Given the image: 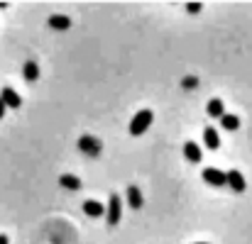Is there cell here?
Segmentation results:
<instances>
[{
  "label": "cell",
  "mask_w": 252,
  "mask_h": 244,
  "mask_svg": "<svg viewBox=\"0 0 252 244\" xmlns=\"http://www.w3.org/2000/svg\"><path fill=\"white\" fill-rule=\"evenodd\" d=\"M152 120H155V112H152V110H140V112L130 120V135H132V137L145 135V132L150 130Z\"/></svg>",
  "instance_id": "6da1fadb"
},
{
  "label": "cell",
  "mask_w": 252,
  "mask_h": 244,
  "mask_svg": "<svg viewBox=\"0 0 252 244\" xmlns=\"http://www.w3.org/2000/svg\"><path fill=\"white\" fill-rule=\"evenodd\" d=\"M120 215H123L120 195L110 193V200H108V208H105V220H108V225H118V222H120Z\"/></svg>",
  "instance_id": "7a4b0ae2"
},
{
  "label": "cell",
  "mask_w": 252,
  "mask_h": 244,
  "mask_svg": "<svg viewBox=\"0 0 252 244\" xmlns=\"http://www.w3.org/2000/svg\"><path fill=\"white\" fill-rule=\"evenodd\" d=\"M225 183H228L235 193H243V190L248 188V181H245V176H243L238 168H233V171H228V173H225Z\"/></svg>",
  "instance_id": "3957f363"
},
{
  "label": "cell",
  "mask_w": 252,
  "mask_h": 244,
  "mask_svg": "<svg viewBox=\"0 0 252 244\" xmlns=\"http://www.w3.org/2000/svg\"><path fill=\"white\" fill-rule=\"evenodd\" d=\"M203 181L208 183V186H225V171H220V168H213V166H208V168H203Z\"/></svg>",
  "instance_id": "277c9868"
},
{
  "label": "cell",
  "mask_w": 252,
  "mask_h": 244,
  "mask_svg": "<svg viewBox=\"0 0 252 244\" xmlns=\"http://www.w3.org/2000/svg\"><path fill=\"white\" fill-rule=\"evenodd\" d=\"M0 100L5 103V108H12V110L22 105V98H20V95H17V90H15V88H10V85L0 90Z\"/></svg>",
  "instance_id": "5b68a950"
},
{
  "label": "cell",
  "mask_w": 252,
  "mask_h": 244,
  "mask_svg": "<svg viewBox=\"0 0 252 244\" xmlns=\"http://www.w3.org/2000/svg\"><path fill=\"white\" fill-rule=\"evenodd\" d=\"M79 149L86 152V154H91V157H95V154L100 152V142H98L95 137H91V135H84V137L79 139Z\"/></svg>",
  "instance_id": "8992f818"
},
{
  "label": "cell",
  "mask_w": 252,
  "mask_h": 244,
  "mask_svg": "<svg viewBox=\"0 0 252 244\" xmlns=\"http://www.w3.org/2000/svg\"><path fill=\"white\" fill-rule=\"evenodd\" d=\"M127 203H130L132 210H140V208H142L145 198H142V193H140L137 186H127Z\"/></svg>",
  "instance_id": "52a82bcc"
},
{
  "label": "cell",
  "mask_w": 252,
  "mask_h": 244,
  "mask_svg": "<svg viewBox=\"0 0 252 244\" xmlns=\"http://www.w3.org/2000/svg\"><path fill=\"white\" fill-rule=\"evenodd\" d=\"M203 144H206L208 149H218V147H220V137H218L216 127H206V130H203Z\"/></svg>",
  "instance_id": "ba28073f"
},
{
  "label": "cell",
  "mask_w": 252,
  "mask_h": 244,
  "mask_svg": "<svg viewBox=\"0 0 252 244\" xmlns=\"http://www.w3.org/2000/svg\"><path fill=\"white\" fill-rule=\"evenodd\" d=\"M184 157L191 163H198L201 162V147H198L196 142H186V144H184Z\"/></svg>",
  "instance_id": "9c48e42d"
},
{
  "label": "cell",
  "mask_w": 252,
  "mask_h": 244,
  "mask_svg": "<svg viewBox=\"0 0 252 244\" xmlns=\"http://www.w3.org/2000/svg\"><path fill=\"white\" fill-rule=\"evenodd\" d=\"M84 213L88 215V217H103V215H105V208H103L98 200H86Z\"/></svg>",
  "instance_id": "30bf717a"
},
{
  "label": "cell",
  "mask_w": 252,
  "mask_h": 244,
  "mask_svg": "<svg viewBox=\"0 0 252 244\" xmlns=\"http://www.w3.org/2000/svg\"><path fill=\"white\" fill-rule=\"evenodd\" d=\"M220 125H223V130H228V132H233V130H238L240 127V117L238 115H230V112H223L220 117Z\"/></svg>",
  "instance_id": "8fae6325"
},
{
  "label": "cell",
  "mask_w": 252,
  "mask_h": 244,
  "mask_svg": "<svg viewBox=\"0 0 252 244\" xmlns=\"http://www.w3.org/2000/svg\"><path fill=\"white\" fill-rule=\"evenodd\" d=\"M49 27H52V29L64 32V29H69V27H71V20H69V17H64V15H52V17H49Z\"/></svg>",
  "instance_id": "7c38bea8"
},
{
  "label": "cell",
  "mask_w": 252,
  "mask_h": 244,
  "mask_svg": "<svg viewBox=\"0 0 252 244\" xmlns=\"http://www.w3.org/2000/svg\"><path fill=\"white\" fill-rule=\"evenodd\" d=\"M206 112H208L211 117H220V115L225 112V105H223V100H220V98H213V100H208V108H206Z\"/></svg>",
  "instance_id": "4fadbf2b"
},
{
  "label": "cell",
  "mask_w": 252,
  "mask_h": 244,
  "mask_svg": "<svg viewBox=\"0 0 252 244\" xmlns=\"http://www.w3.org/2000/svg\"><path fill=\"white\" fill-rule=\"evenodd\" d=\"M22 76H25V81H37L39 79V66L34 64V61H27L25 66H22Z\"/></svg>",
  "instance_id": "5bb4252c"
},
{
  "label": "cell",
  "mask_w": 252,
  "mask_h": 244,
  "mask_svg": "<svg viewBox=\"0 0 252 244\" xmlns=\"http://www.w3.org/2000/svg\"><path fill=\"white\" fill-rule=\"evenodd\" d=\"M59 183H62L64 188H71V190H76V188L81 186V181H79L76 176H71V173H64V176L59 178Z\"/></svg>",
  "instance_id": "9a60e30c"
},
{
  "label": "cell",
  "mask_w": 252,
  "mask_h": 244,
  "mask_svg": "<svg viewBox=\"0 0 252 244\" xmlns=\"http://www.w3.org/2000/svg\"><path fill=\"white\" fill-rule=\"evenodd\" d=\"M196 79H193V76H189V79H184V88H196Z\"/></svg>",
  "instance_id": "2e32d148"
},
{
  "label": "cell",
  "mask_w": 252,
  "mask_h": 244,
  "mask_svg": "<svg viewBox=\"0 0 252 244\" xmlns=\"http://www.w3.org/2000/svg\"><path fill=\"white\" fill-rule=\"evenodd\" d=\"M186 10H189V12H198L201 5H198V2H191V5H186Z\"/></svg>",
  "instance_id": "e0dca14e"
},
{
  "label": "cell",
  "mask_w": 252,
  "mask_h": 244,
  "mask_svg": "<svg viewBox=\"0 0 252 244\" xmlns=\"http://www.w3.org/2000/svg\"><path fill=\"white\" fill-rule=\"evenodd\" d=\"M5 110H7V108H5V103H2V100H0V120H2V117H5Z\"/></svg>",
  "instance_id": "ac0fdd59"
},
{
  "label": "cell",
  "mask_w": 252,
  "mask_h": 244,
  "mask_svg": "<svg viewBox=\"0 0 252 244\" xmlns=\"http://www.w3.org/2000/svg\"><path fill=\"white\" fill-rule=\"evenodd\" d=\"M0 244H10L7 242V235H0Z\"/></svg>",
  "instance_id": "d6986e66"
},
{
  "label": "cell",
  "mask_w": 252,
  "mask_h": 244,
  "mask_svg": "<svg viewBox=\"0 0 252 244\" xmlns=\"http://www.w3.org/2000/svg\"><path fill=\"white\" fill-rule=\"evenodd\" d=\"M196 244H208V242H196Z\"/></svg>",
  "instance_id": "ffe728a7"
}]
</instances>
